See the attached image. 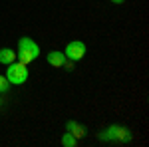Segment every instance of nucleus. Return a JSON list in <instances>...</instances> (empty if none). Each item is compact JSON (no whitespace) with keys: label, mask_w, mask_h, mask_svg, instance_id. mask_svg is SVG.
<instances>
[{"label":"nucleus","mask_w":149,"mask_h":147,"mask_svg":"<svg viewBox=\"0 0 149 147\" xmlns=\"http://www.w3.org/2000/svg\"><path fill=\"white\" fill-rule=\"evenodd\" d=\"M131 131L127 129V127H121V125H117V139L115 141H123V143H129L131 141Z\"/></svg>","instance_id":"8"},{"label":"nucleus","mask_w":149,"mask_h":147,"mask_svg":"<svg viewBox=\"0 0 149 147\" xmlns=\"http://www.w3.org/2000/svg\"><path fill=\"white\" fill-rule=\"evenodd\" d=\"M40 56V46L36 44L32 38H28V36H24L18 40V52H16V58L22 62V64H30V62H34L36 58Z\"/></svg>","instance_id":"1"},{"label":"nucleus","mask_w":149,"mask_h":147,"mask_svg":"<svg viewBox=\"0 0 149 147\" xmlns=\"http://www.w3.org/2000/svg\"><path fill=\"white\" fill-rule=\"evenodd\" d=\"M100 139L102 141H115L117 139V125H109L105 131L100 133Z\"/></svg>","instance_id":"7"},{"label":"nucleus","mask_w":149,"mask_h":147,"mask_svg":"<svg viewBox=\"0 0 149 147\" xmlns=\"http://www.w3.org/2000/svg\"><path fill=\"white\" fill-rule=\"evenodd\" d=\"M0 105H2V98H0Z\"/></svg>","instance_id":"12"},{"label":"nucleus","mask_w":149,"mask_h":147,"mask_svg":"<svg viewBox=\"0 0 149 147\" xmlns=\"http://www.w3.org/2000/svg\"><path fill=\"white\" fill-rule=\"evenodd\" d=\"M66 131L72 133L76 139H81V137L86 135V127H84L81 123H78V121H74V119H70L68 123H66Z\"/></svg>","instance_id":"5"},{"label":"nucleus","mask_w":149,"mask_h":147,"mask_svg":"<svg viewBox=\"0 0 149 147\" xmlns=\"http://www.w3.org/2000/svg\"><path fill=\"white\" fill-rule=\"evenodd\" d=\"M111 2H113V4H123L125 0H111Z\"/></svg>","instance_id":"11"},{"label":"nucleus","mask_w":149,"mask_h":147,"mask_svg":"<svg viewBox=\"0 0 149 147\" xmlns=\"http://www.w3.org/2000/svg\"><path fill=\"white\" fill-rule=\"evenodd\" d=\"M46 60H48L50 66H54V68H62L64 62H66V54L60 52V50H52V52H48V54H46Z\"/></svg>","instance_id":"4"},{"label":"nucleus","mask_w":149,"mask_h":147,"mask_svg":"<svg viewBox=\"0 0 149 147\" xmlns=\"http://www.w3.org/2000/svg\"><path fill=\"white\" fill-rule=\"evenodd\" d=\"M12 62H16V52H14L12 48H2V50H0V64L8 66Z\"/></svg>","instance_id":"6"},{"label":"nucleus","mask_w":149,"mask_h":147,"mask_svg":"<svg viewBox=\"0 0 149 147\" xmlns=\"http://www.w3.org/2000/svg\"><path fill=\"white\" fill-rule=\"evenodd\" d=\"M64 54H66V58L72 60V62H80L81 58L86 56V44L80 42V40H74V42H70V44L66 46Z\"/></svg>","instance_id":"3"},{"label":"nucleus","mask_w":149,"mask_h":147,"mask_svg":"<svg viewBox=\"0 0 149 147\" xmlns=\"http://www.w3.org/2000/svg\"><path fill=\"white\" fill-rule=\"evenodd\" d=\"M76 143H78V139L72 135V133H64L62 135V145L64 147H76Z\"/></svg>","instance_id":"9"},{"label":"nucleus","mask_w":149,"mask_h":147,"mask_svg":"<svg viewBox=\"0 0 149 147\" xmlns=\"http://www.w3.org/2000/svg\"><path fill=\"white\" fill-rule=\"evenodd\" d=\"M30 76V72H28V66L22 64V62H12L8 64V70H6V78L10 82L12 86H22L26 84V79Z\"/></svg>","instance_id":"2"},{"label":"nucleus","mask_w":149,"mask_h":147,"mask_svg":"<svg viewBox=\"0 0 149 147\" xmlns=\"http://www.w3.org/2000/svg\"><path fill=\"white\" fill-rule=\"evenodd\" d=\"M10 90V82L6 76H0V93H4V91Z\"/></svg>","instance_id":"10"}]
</instances>
